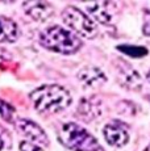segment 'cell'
Wrapping results in <instances>:
<instances>
[{
  "instance_id": "cell-9",
  "label": "cell",
  "mask_w": 150,
  "mask_h": 151,
  "mask_svg": "<svg viewBox=\"0 0 150 151\" xmlns=\"http://www.w3.org/2000/svg\"><path fill=\"white\" fill-rule=\"evenodd\" d=\"M78 117H80L84 121H94L99 118L103 113L102 100L96 96H87L83 97L79 101V105L76 108Z\"/></svg>"
},
{
  "instance_id": "cell-11",
  "label": "cell",
  "mask_w": 150,
  "mask_h": 151,
  "mask_svg": "<svg viewBox=\"0 0 150 151\" xmlns=\"http://www.w3.org/2000/svg\"><path fill=\"white\" fill-rule=\"evenodd\" d=\"M76 78L79 82L87 88H95V87H100L107 82L105 74L100 68L95 67V66H86L82 70L78 71Z\"/></svg>"
},
{
  "instance_id": "cell-16",
  "label": "cell",
  "mask_w": 150,
  "mask_h": 151,
  "mask_svg": "<svg viewBox=\"0 0 150 151\" xmlns=\"http://www.w3.org/2000/svg\"><path fill=\"white\" fill-rule=\"evenodd\" d=\"M142 33L145 34V36H150V9H145V11H144Z\"/></svg>"
},
{
  "instance_id": "cell-20",
  "label": "cell",
  "mask_w": 150,
  "mask_h": 151,
  "mask_svg": "<svg viewBox=\"0 0 150 151\" xmlns=\"http://www.w3.org/2000/svg\"><path fill=\"white\" fill-rule=\"evenodd\" d=\"M149 100H150V93H149Z\"/></svg>"
},
{
  "instance_id": "cell-15",
  "label": "cell",
  "mask_w": 150,
  "mask_h": 151,
  "mask_svg": "<svg viewBox=\"0 0 150 151\" xmlns=\"http://www.w3.org/2000/svg\"><path fill=\"white\" fill-rule=\"evenodd\" d=\"M20 151H45L38 145H34L29 141H22L20 142Z\"/></svg>"
},
{
  "instance_id": "cell-13",
  "label": "cell",
  "mask_w": 150,
  "mask_h": 151,
  "mask_svg": "<svg viewBox=\"0 0 150 151\" xmlns=\"http://www.w3.org/2000/svg\"><path fill=\"white\" fill-rule=\"evenodd\" d=\"M117 50L121 53L129 55L132 58H141L148 55V49L142 47V46H134V45H119L117 46Z\"/></svg>"
},
{
  "instance_id": "cell-14",
  "label": "cell",
  "mask_w": 150,
  "mask_h": 151,
  "mask_svg": "<svg viewBox=\"0 0 150 151\" xmlns=\"http://www.w3.org/2000/svg\"><path fill=\"white\" fill-rule=\"evenodd\" d=\"M0 116L4 118L5 121H13L15 118V108L3 99H0Z\"/></svg>"
},
{
  "instance_id": "cell-8",
  "label": "cell",
  "mask_w": 150,
  "mask_h": 151,
  "mask_svg": "<svg viewBox=\"0 0 150 151\" xmlns=\"http://www.w3.org/2000/svg\"><path fill=\"white\" fill-rule=\"evenodd\" d=\"M103 134L107 143L113 147H123L129 142L128 127L120 121H112L107 124L103 129Z\"/></svg>"
},
{
  "instance_id": "cell-19",
  "label": "cell",
  "mask_w": 150,
  "mask_h": 151,
  "mask_svg": "<svg viewBox=\"0 0 150 151\" xmlns=\"http://www.w3.org/2000/svg\"><path fill=\"white\" fill-rule=\"evenodd\" d=\"M144 151H150V145H149V146H148V147H146V149H145V150H144Z\"/></svg>"
},
{
  "instance_id": "cell-2",
  "label": "cell",
  "mask_w": 150,
  "mask_h": 151,
  "mask_svg": "<svg viewBox=\"0 0 150 151\" xmlns=\"http://www.w3.org/2000/svg\"><path fill=\"white\" fill-rule=\"evenodd\" d=\"M40 43L45 49L59 54H74L82 47V41L76 34L58 25L45 29L40 34Z\"/></svg>"
},
{
  "instance_id": "cell-4",
  "label": "cell",
  "mask_w": 150,
  "mask_h": 151,
  "mask_svg": "<svg viewBox=\"0 0 150 151\" xmlns=\"http://www.w3.org/2000/svg\"><path fill=\"white\" fill-rule=\"evenodd\" d=\"M62 20L71 30H74V34L82 36L84 38H95L97 34V28L95 25L94 20L88 14H86L79 8L74 5H69L63 9Z\"/></svg>"
},
{
  "instance_id": "cell-1",
  "label": "cell",
  "mask_w": 150,
  "mask_h": 151,
  "mask_svg": "<svg viewBox=\"0 0 150 151\" xmlns=\"http://www.w3.org/2000/svg\"><path fill=\"white\" fill-rule=\"evenodd\" d=\"M30 100L40 113H59L71 105V93L58 84H44L32 91Z\"/></svg>"
},
{
  "instance_id": "cell-6",
  "label": "cell",
  "mask_w": 150,
  "mask_h": 151,
  "mask_svg": "<svg viewBox=\"0 0 150 151\" xmlns=\"http://www.w3.org/2000/svg\"><path fill=\"white\" fill-rule=\"evenodd\" d=\"M16 127L22 135H25L29 139V142H32V143L42 145V146L49 145L48 135L38 124L33 122L30 120H27V118H19L16 121Z\"/></svg>"
},
{
  "instance_id": "cell-10",
  "label": "cell",
  "mask_w": 150,
  "mask_h": 151,
  "mask_svg": "<svg viewBox=\"0 0 150 151\" xmlns=\"http://www.w3.org/2000/svg\"><path fill=\"white\" fill-rule=\"evenodd\" d=\"M25 14L36 21H46L54 14V7L48 1L34 0V1H24L22 3Z\"/></svg>"
},
{
  "instance_id": "cell-7",
  "label": "cell",
  "mask_w": 150,
  "mask_h": 151,
  "mask_svg": "<svg viewBox=\"0 0 150 151\" xmlns=\"http://www.w3.org/2000/svg\"><path fill=\"white\" fill-rule=\"evenodd\" d=\"M88 14L102 25H109L116 14V4L112 1H95L86 5Z\"/></svg>"
},
{
  "instance_id": "cell-12",
  "label": "cell",
  "mask_w": 150,
  "mask_h": 151,
  "mask_svg": "<svg viewBox=\"0 0 150 151\" xmlns=\"http://www.w3.org/2000/svg\"><path fill=\"white\" fill-rule=\"evenodd\" d=\"M20 36L19 25L12 19L0 16V43H12Z\"/></svg>"
},
{
  "instance_id": "cell-3",
  "label": "cell",
  "mask_w": 150,
  "mask_h": 151,
  "mask_svg": "<svg viewBox=\"0 0 150 151\" xmlns=\"http://www.w3.org/2000/svg\"><path fill=\"white\" fill-rule=\"evenodd\" d=\"M58 139L73 151H100L99 142L84 127L74 122L62 124L58 129Z\"/></svg>"
},
{
  "instance_id": "cell-18",
  "label": "cell",
  "mask_w": 150,
  "mask_h": 151,
  "mask_svg": "<svg viewBox=\"0 0 150 151\" xmlns=\"http://www.w3.org/2000/svg\"><path fill=\"white\" fill-rule=\"evenodd\" d=\"M1 149H3V139L0 138V151H1Z\"/></svg>"
},
{
  "instance_id": "cell-5",
  "label": "cell",
  "mask_w": 150,
  "mask_h": 151,
  "mask_svg": "<svg viewBox=\"0 0 150 151\" xmlns=\"http://www.w3.org/2000/svg\"><path fill=\"white\" fill-rule=\"evenodd\" d=\"M116 78L120 86L128 91H140L142 88V78L140 72L124 60L116 63Z\"/></svg>"
},
{
  "instance_id": "cell-17",
  "label": "cell",
  "mask_w": 150,
  "mask_h": 151,
  "mask_svg": "<svg viewBox=\"0 0 150 151\" xmlns=\"http://www.w3.org/2000/svg\"><path fill=\"white\" fill-rule=\"evenodd\" d=\"M146 79H148V80H149V82H150V70H149V71H148V74H146Z\"/></svg>"
}]
</instances>
